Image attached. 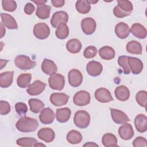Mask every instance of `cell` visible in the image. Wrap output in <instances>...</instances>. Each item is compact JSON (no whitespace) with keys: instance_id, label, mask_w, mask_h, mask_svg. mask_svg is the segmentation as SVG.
Listing matches in <instances>:
<instances>
[{"instance_id":"6da1fadb","label":"cell","mask_w":147,"mask_h":147,"mask_svg":"<svg viewBox=\"0 0 147 147\" xmlns=\"http://www.w3.org/2000/svg\"><path fill=\"white\" fill-rule=\"evenodd\" d=\"M38 126V123L36 119L25 116L21 117L16 124L17 129L23 133L34 131Z\"/></svg>"},{"instance_id":"7a4b0ae2","label":"cell","mask_w":147,"mask_h":147,"mask_svg":"<svg viewBox=\"0 0 147 147\" xmlns=\"http://www.w3.org/2000/svg\"><path fill=\"white\" fill-rule=\"evenodd\" d=\"M90 116L88 113L84 110L77 111L74 117V122L76 126L80 129L87 127L90 124Z\"/></svg>"},{"instance_id":"3957f363","label":"cell","mask_w":147,"mask_h":147,"mask_svg":"<svg viewBox=\"0 0 147 147\" xmlns=\"http://www.w3.org/2000/svg\"><path fill=\"white\" fill-rule=\"evenodd\" d=\"M14 64L17 68L22 70L32 69L36 65V61L31 60L29 56L24 55L17 56L14 59Z\"/></svg>"},{"instance_id":"277c9868","label":"cell","mask_w":147,"mask_h":147,"mask_svg":"<svg viewBox=\"0 0 147 147\" xmlns=\"http://www.w3.org/2000/svg\"><path fill=\"white\" fill-rule=\"evenodd\" d=\"M48 83L49 87L52 89L61 91L64 87L65 79L62 75L55 73L50 76Z\"/></svg>"},{"instance_id":"5b68a950","label":"cell","mask_w":147,"mask_h":147,"mask_svg":"<svg viewBox=\"0 0 147 147\" xmlns=\"http://www.w3.org/2000/svg\"><path fill=\"white\" fill-rule=\"evenodd\" d=\"M33 34L36 38L44 40L49 37L50 29L45 23L40 22L34 25L33 28Z\"/></svg>"},{"instance_id":"8992f818","label":"cell","mask_w":147,"mask_h":147,"mask_svg":"<svg viewBox=\"0 0 147 147\" xmlns=\"http://www.w3.org/2000/svg\"><path fill=\"white\" fill-rule=\"evenodd\" d=\"M91 96L90 94L84 90L77 92L74 96L73 102L75 105L79 106H84L90 103Z\"/></svg>"},{"instance_id":"52a82bcc","label":"cell","mask_w":147,"mask_h":147,"mask_svg":"<svg viewBox=\"0 0 147 147\" xmlns=\"http://www.w3.org/2000/svg\"><path fill=\"white\" fill-rule=\"evenodd\" d=\"M81 28L84 33L87 35H90L95 31L96 23L92 18L87 17L82 20Z\"/></svg>"},{"instance_id":"ba28073f","label":"cell","mask_w":147,"mask_h":147,"mask_svg":"<svg viewBox=\"0 0 147 147\" xmlns=\"http://www.w3.org/2000/svg\"><path fill=\"white\" fill-rule=\"evenodd\" d=\"M69 84L74 87H77L79 86L83 81V75L80 71L76 69L70 70L68 74Z\"/></svg>"},{"instance_id":"9c48e42d","label":"cell","mask_w":147,"mask_h":147,"mask_svg":"<svg viewBox=\"0 0 147 147\" xmlns=\"http://www.w3.org/2000/svg\"><path fill=\"white\" fill-rule=\"evenodd\" d=\"M68 21V15L64 11H58L53 13L51 19V24L52 26L57 28L61 23H65Z\"/></svg>"},{"instance_id":"30bf717a","label":"cell","mask_w":147,"mask_h":147,"mask_svg":"<svg viewBox=\"0 0 147 147\" xmlns=\"http://www.w3.org/2000/svg\"><path fill=\"white\" fill-rule=\"evenodd\" d=\"M45 83L39 80H37L28 86L26 91L28 94L30 95H38L43 92V91L45 88Z\"/></svg>"},{"instance_id":"8fae6325","label":"cell","mask_w":147,"mask_h":147,"mask_svg":"<svg viewBox=\"0 0 147 147\" xmlns=\"http://www.w3.org/2000/svg\"><path fill=\"white\" fill-rule=\"evenodd\" d=\"M127 63L130 70L133 74L137 75L142 72L144 65L140 59L134 57H127Z\"/></svg>"},{"instance_id":"7c38bea8","label":"cell","mask_w":147,"mask_h":147,"mask_svg":"<svg viewBox=\"0 0 147 147\" xmlns=\"http://www.w3.org/2000/svg\"><path fill=\"white\" fill-rule=\"evenodd\" d=\"M95 98L99 102L107 103L113 100L109 90L105 88H99L95 91Z\"/></svg>"},{"instance_id":"4fadbf2b","label":"cell","mask_w":147,"mask_h":147,"mask_svg":"<svg viewBox=\"0 0 147 147\" xmlns=\"http://www.w3.org/2000/svg\"><path fill=\"white\" fill-rule=\"evenodd\" d=\"M69 96L64 93H52L49 98L51 102L55 106H61L68 102Z\"/></svg>"},{"instance_id":"5bb4252c","label":"cell","mask_w":147,"mask_h":147,"mask_svg":"<svg viewBox=\"0 0 147 147\" xmlns=\"http://www.w3.org/2000/svg\"><path fill=\"white\" fill-rule=\"evenodd\" d=\"M110 110L112 119L115 123L117 124H124L130 121V119L127 115L122 111L111 108Z\"/></svg>"},{"instance_id":"9a60e30c","label":"cell","mask_w":147,"mask_h":147,"mask_svg":"<svg viewBox=\"0 0 147 147\" xmlns=\"http://www.w3.org/2000/svg\"><path fill=\"white\" fill-rule=\"evenodd\" d=\"M118 132L119 137L123 140H130L134 136V130L132 126L127 123L121 126L118 129Z\"/></svg>"},{"instance_id":"2e32d148","label":"cell","mask_w":147,"mask_h":147,"mask_svg":"<svg viewBox=\"0 0 147 147\" xmlns=\"http://www.w3.org/2000/svg\"><path fill=\"white\" fill-rule=\"evenodd\" d=\"M55 115L53 111L49 107L44 109L39 115L40 122L44 125L52 123L55 119Z\"/></svg>"},{"instance_id":"e0dca14e","label":"cell","mask_w":147,"mask_h":147,"mask_svg":"<svg viewBox=\"0 0 147 147\" xmlns=\"http://www.w3.org/2000/svg\"><path fill=\"white\" fill-rule=\"evenodd\" d=\"M102 65L98 61H91L86 65V71L91 76H99L102 72Z\"/></svg>"},{"instance_id":"ac0fdd59","label":"cell","mask_w":147,"mask_h":147,"mask_svg":"<svg viewBox=\"0 0 147 147\" xmlns=\"http://www.w3.org/2000/svg\"><path fill=\"white\" fill-rule=\"evenodd\" d=\"M37 136L40 140L48 143L53 141L55 138L54 131L49 127H44L40 129L37 133Z\"/></svg>"},{"instance_id":"d6986e66","label":"cell","mask_w":147,"mask_h":147,"mask_svg":"<svg viewBox=\"0 0 147 147\" xmlns=\"http://www.w3.org/2000/svg\"><path fill=\"white\" fill-rule=\"evenodd\" d=\"M115 32L118 37L121 39H124L127 38L129 35L130 30L127 24L125 22H121L115 25Z\"/></svg>"},{"instance_id":"ffe728a7","label":"cell","mask_w":147,"mask_h":147,"mask_svg":"<svg viewBox=\"0 0 147 147\" xmlns=\"http://www.w3.org/2000/svg\"><path fill=\"white\" fill-rule=\"evenodd\" d=\"M134 125L137 130L140 133H144L147 130V117L145 115L140 114L134 119Z\"/></svg>"},{"instance_id":"44dd1931","label":"cell","mask_w":147,"mask_h":147,"mask_svg":"<svg viewBox=\"0 0 147 147\" xmlns=\"http://www.w3.org/2000/svg\"><path fill=\"white\" fill-rule=\"evenodd\" d=\"M41 69L43 72L51 76L57 72V67L52 60L44 59L41 64Z\"/></svg>"},{"instance_id":"7402d4cb","label":"cell","mask_w":147,"mask_h":147,"mask_svg":"<svg viewBox=\"0 0 147 147\" xmlns=\"http://www.w3.org/2000/svg\"><path fill=\"white\" fill-rule=\"evenodd\" d=\"M2 24L9 29H17L18 25L16 20L10 14L2 13L1 14Z\"/></svg>"},{"instance_id":"603a6c76","label":"cell","mask_w":147,"mask_h":147,"mask_svg":"<svg viewBox=\"0 0 147 147\" xmlns=\"http://www.w3.org/2000/svg\"><path fill=\"white\" fill-rule=\"evenodd\" d=\"M130 30L133 36L138 38L143 39L146 37V29L142 25L139 23H135L132 25Z\"/></svg>"},{"instance_id":"cb8c5ba5","label":"cell","mask_w":147,"mask_h":147,"mask_svg":"<svg viewBox=\"0 0 147 147\" xmlns=\"http://www.w3.org/2000/svg\"><path fill=\"white\" fill-rule=\"evenodd\" d=\"M117 99L120 101H126L130 97V91L127 87L123 85L118 86L114 91Z\"/></svg>"},{"instance_id":"d4e9b609","label":"cell","mask_w":147,"mask_h":147,"mask_svg":"<svg viewBox=\"0 0 147 147\" xmlns=\"http://www.w3.org/2000/svg\"><path fill=\"white\" fill-rule=\"evenodd\" d=\"M71 114V111L69 108H60L56 110V118L58 122L60 123H65L69 120Z\"/></svg>"},{"instance_id":"484cf974","label":"cell","mask_w":147,"mask_h":147,"mask_svg":"<svg viewBox=\"0 0 147 147\" xmlns=\"http://www.w3.org/2000/svg\"><path fill=\"white\" fill-rule=\"evenodd\" d=\"M13 71H6L1 74L0 75V86L2 88L9 87L13 82Z\"/></svg>"},{"instance_id":"4316f807","label":"cell","mask_w":147,"mask_h":147,"mask_svg":"<svg viewBox=\"0 0 147 147\" xmlns=\"http://www.w3.org/2000/svg\"><path fill=\"white\" fill-rule=\"evenodd\" d=\"M99 55L102 59L109 60L114 58L115 52L112 47L104 46L99 49Z\"/></svg>"},{"instance_id":"83f0119b","label":"cell","mask_w":147,"mask_h":147,"mask_svg":"<svg viewBox=\"0 0 147 147\" xmlns=\"http://www.w3.org/2000/svg\"><path fill=\"white\" fill-rule=\"evenodd\" d=\"M81 42L76 38H72L67 41L66 48L68 52L71 53H78L82 49Z\"/></svg>"},{"instance_id":"f1b7e54d","label":"cell","mask_w":147,"mask_h":147,"mask_svg":"<svg viewBox=\"0 0 147 147\" xmlns=\"http://www.w3.org/2000/svg\"><path fill=\"white\" fill-rule=\"evenodd\" d=\"M51 7L45 4L37 6L36 14L38 18L42 20H45L49 17Z\"/></svg>"},{"instance_id":"f546056e","label":"cell","mask_w":147,"mask_h":147,"mask_svg":"<svg viewBox=\"0 0 147 147\" xmlns=\"http://www.w3.org/2000/svg\"><path fill=\"white\" fill-rule=\"evenodd\" d=\"M126 48L127 52L131 54L141 55L142 53V45L140 42L136 40H131L129 41L127 44Z\"/></svg>"},{"instance_id":"4dcf8cb0","label":"cell","mask_w":147,"mask_h":147,"mask_svg":"<svg viewBox=\"0 0 147 147\" xmlns=\"http://www.w3.org/2000/svg\"><path fill=\"white\" fill-rule=\"evenodd\" d=\"M102 142L106 147L118 146L117 138L116 136L111 133L105 134L102 138Z\"/></svg>"},{"instance_id":"1f68e13d","label":"cell","mask_w":147,"mask_h":147,"mask_svg":"<svg viewBox=\"0 0 147 147\" xmlns=\"http://www.w3.org/2000/svg\"><path fill=\"white\" fill-rule=\"evenodd\" d=\"M28 103L31 111L34 113H38L44 109V103L39 99L32 98L29 100Z\"/></svg>"},{"instance_id":"d6a6232c","label":"cell","mask_w":147,"mask_h":147,"mask_svg":"<svg viewBox=\"0 0 147 147\" xmlns=\"http://www.w3.org/2000/svg\"><path fill=\"white\" fill-rule=\"evenodd\" d=\"M67 141L71 144H79L82 140V136L81 133L75 130L69 131L66 137Z\"/></svg>"},{"instance_id":"836d02e7","label":"cell","mask_w":147,"mask_h":147,"mask_svg":"<svg viewBox=\"0 0 147 147\" xmlns=\"http://www.w3.org/2000/svg\"><path fill=\"white\" fill-rule=\"evenodd\" d=\"M57 38L63 40L66 38L69 35V28L65 23L60 24L57 28L55 32Z\"/></svg>"},{"instance_id":"e575fe53","label":"cell","mask_w":147,"mask_h":147,"mask_svg":"<svg viewBox=\"0 0 147 147\" xmlns=\"http://www.w3.org/2000/svg\"><path fill=\"white\" fill-rule=\"evenodd\" d=\"M32 78L30 74H22L17 79V84L20 88H26L30 85Z\"/></svg>"},{"instance_id":"d590c367","label":"cell","mask_w":147,"mask_h":147,"mask_svg":"<svg viewBox=\"0 0 147 147\" xmlns=\"http://www.w3.org/2000/svg\"><path fill=\"white\" fill-rule=\"evenodd\" d=\"M76 10L81 14H87L91 9V5L87 0H80L76 2L75 5Z\"/></svg>"},{"instance_id":"8d00e7d4","label":"cell","mask_w":147,"mask_h":147,"mask_svg":"<svg viewBox=\"0 0 147 147\" xmlns=\"http://www.w3.org/2000/svg\"><path fill=\"white\" fill-rule=\"evenodd\" d=\"M37 142L36 138L33 137H22L18 139L16 141V144L21 146H34Z\"/></svg>"},{"instance_id":"74e56055","label":"cell","mask_w":147,"mask_h":147,"mask_svg":"<svg viewBox=\"0 0 147 147\" xmlns=\"http://www.w3.org/2000/svg\"><path fill=\"white\" fill-rule=\"evenodd\" d=\"M136 99L137 103L143 107L146 108V104L147 100V92L146 91L141 90L138 91L136 95Z\"/></svg>"},{"instance_id":"f35d334b","label":"cell","mask_w":147,"mask_h":147,"mask_svg":"<svg viewBox=\"0 0 147 147\" xmlns=\"http://www.w3.org/2000/svg\"><path fill=\"white\" fill-rule=\"evenodd\" d=\"M117 6L123 11L127 13H131L133 10V6L131 2L126 0H118Z\"/></svg>"},{"instance_id":"ab89813d","label":"cell","mask_w":147,"mask_h":147,"mask_svg":"<svg viewBox=\"0 0 147 147\" xmlns=\"http://www.w3.org/2000/svg\"><path fill=\"white\" fill-rule=\"evenodd\" d=\"M118 65H120L123 68V72L125 74L127 75L130 72V70L127 63V56H121L118 59Z\"/></svg>"},{"instance_id":"60d3db41","label":"cell","mask_w":147,"mask_h":147,"mask_svg":"<svg viewBox=\"0 0 147 147\" xmlns=\"http://www.w3.org/2000/svg\"><path fill=\"white\" fill-rule=\"evenodd\" d=\"M2 5L3 9L7 11L13 12L17 8V3L16 1L11 0H3Z\"/></svg>"},{"instance_id":"b9f144b4","label":"cell","mask_w":147,"mask_h":147,"mask_svg":"<svg viewBox=\"0 0 147 147\" xmlns=\"http://www.w3.org/2000/svg\"><path fill=\"white\" fill-rule=\"evenodd\" d=\"M97 49L94 46H88L84 51L83 55L86 59L94 58L97 54Z\"/></svg>"},{"instance_id":"7bdbcfd3","label":"cell","mask_w":147,"mask_h":147,"mask_svg":"<svg viewBox=\"0 0 147 147\" xmlns=\"http://www.w3.org/2000/svg\"><path fill=\"white\" fill-rule=\"evenodd\" d=\"M15 109L19 115H25L28 111V106L25 103L18 102L15 105Z\"/></svg>"},{"instance_id":"ee69618b","label":"cell","mask_w":147,"mask_h":147,"mask_svg":"<svg viewBox=\"0 0 147 147\" xmlns=\"http://www.w3.org/2000/svg\"><path fill=\"white\" fill-rule=\"evenodd\" d=\"M10 105L5 100L0 101V114L2 115H6L10 112Z\"/></svg>"},{"instance_id":"f6af8a7d","label":"cell","mask_w":147,"mask_h":147,"mask_svg":"<svg viewBox=\"0 0 147 147\" xmlns=\"http://www.w3.org/2000/svg\"><path fill=\"white\" fill-rule=\"evenodd\" d=\"M132 145L134 147H146L147 141L142 137H137L133 141Z\"/></svg>"},{"instance_id":"bcb514c9","label":"cell","mask_w":147,"mask_h":147,"mask_svg":"<svg viewBox=\"0 0 147 147\" xmlns=\"http://www.w3.org/2000/svg\"><path fill=\"white\" fill-rule=\"evenodd\" d=\"M114 15L118 18H123L125 17L129 16L131 13H127L121 10L118 6H116L113 9Z\"/></svg>"},{"instance_id":"7dc6e473","label":"cell","mask_w":147,"mask_h":147,"mask_svg":"<svg viewBox=\"0 0 147 147\" xmlns=\"http://www.w3.org/2000/svg\"><path fill=\"white\" fill-rule=\"evenodd\" d=\"M35 7L32 3H27L24 7V11L28 15H30L34 13Z\"/></svg>"},{"instance_id":"c3c4849f","label":"cell","mask_w":147,"mask_h":147,"mask_svg":"<svg viewBox=\"0 0 147 147\" xmlns=\"http://www.w3.org/2000/svg\"><path fill=\"white\" fill-rule=\"evenodd\" d=\"M51 3L55 7H61L64 6L65 1L64 0H52Z\"/></svg>"},{"instance_id":"681fc988","label":"cell","mask_w":147,"mask_h":147,"mask_svg":"<svg viewBox=\"0 0 147 147\" xmlns=\"http://www.w3.org/2000/svg\"><path fill=\"white\" fill-rule=\"evenodd\" d=\"M83 146H90V147H92V146H97L98 147V145H97L96 144H95V142H88L87 143H86L85 144L83 145Z\"/></svg>"},{"instance_id":"f907efd6","label":"cell","mask_w":147,"mask_h":147,"mask_svg":"<svg viewBox=\"0 0 147 147\" xmlns=\"http://www.w3.org/2000/svg\"><path fill=\"white\" fill-rule=\"evenodd\" d=\"M4 25H3L2 23H1V38H2L3 36L5 35V28H4Z\"/></svg>"},{"instance_id":"816d5d0a","label":"cell","mask_w":147,"mask_h":147,"mask_svg":"<svg viewBox=\"0 0 147 147\" xmlns=\"http://www.w3.org/2000/svg\"><path fill=\"white\" fill-rule=\"evenodd\" d=\"M33 2L35 3L37 6L40 5H42V4H45V3H46L47 2V1H42V0H37V1H33Z\"/></svg>"},{"instance_id":"f5cc1de1","label":"cell","mask_w":147,"mask_h":147,"mask_svg":"<svg viewBox=\"0 0 147 147\" xmlns=\"http://www.w3.org/2000/svg\"><path fill=\"white\" fill-rule=\"evenodd\" d=\"M7 62H8V60H6L4 63H3V61L1 60V69H2V68L6 65V64L7 63Z\"/></svg>"},{"instance_id":"db71d44e","label":"cell","mask_w":147,"mask_h":147,"mask_svg":"<svg viewBox=\"0 0 147 147\" xmlns=\"http://www.w3.org/2000/svg\"><path fill=\"white\" fill-rule=\"evenodd\" d=\"M45 146V145L44 144H41V143H38V142H37V143L34 145V146Z\"/></svg>"},{"instance_id":"11a10c76","label":"cell","mask_w":147,"mask_h":147,"mask_svg":"<svg viewBox=\"0 0 147 147\" xmlns=\"http://www.w3.org/2000/svg\"><path fill=\"white\" fill-rule=\"evenodd\" d=\"M88 2H89V3L91 5V3L92 4H94V3H97L98 1H90V0H87Z\"/></svg>"}]
</instances>
